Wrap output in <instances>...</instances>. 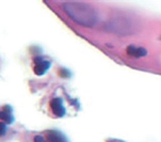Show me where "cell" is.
<instances>
[{
  "label": "cell",
  "mask_w": 161,
  "mask_h": 142,
  "mask_svg": "<svg viewBox=\"0 0 161 142\" xmlns=\"http://www.w3.org/2000/svg\"><path fill=\"white\" fill-rule=\"evenodd\" d=\"M65 12L78 24L93 26L98 20L97 12L91 6L82 2H67L64 4Z\"/></svg>",
  "instance_id": "obj_1"
},
{
  "label": "cell",
  "mask_w": 161,
  "mask_h": 142,
  "mask_svg": "<svg viewBox=\"0 0 161 142\" xmlns=\"http://www.w3.org/2000/svg\"><path fill=\"white\" fill-rule=\"evenodd\" d=\"M34 63H35V66H34V73H35L36 75H39V76L44 75L50 67V61H45V60H43V58L39 57V56L34 58Z\"/></svg>",
  "instance_id": "obj_2"
},
{
  "label": "cell",
  "mask_w": 161,
  "mask_h": 142,
  "mask_svg": "<svg viewBox=\"0 0 161 142\" xmlns=\"http://www.w3.org/2000/svg\"><path fill=\"white\" fill-rule=\"evenodd\" d=\"M50 106L52 108V111L54 113L55 116L59 117H64L66 115V109H65L64 105H63V99L60 98H53L50 100Z\"/></svg>",
  "instance_id": "obj_3"
},
{
  "label": "cell",
  "mask_w": 161,
  "mask_h": 142,
  "mask_svg": "<svg viewBox=\"0 0 161 142\" xmlns=\"http://www.w3.org/2000/svg\"><path fill=\"white\" fill-rule=\"evenodd\" d=\"M126 53L128 56L130 57H134V58H139V57H143L145 55L147 54V51L143 47H137L135 45H129L127 49H126Z\"/></svg>",
  "instance_id": "obj_4"
},
{
  "label": "cell",
  "mask_w": 161,
  "mask_h": 142,
  "mask_svg": "<svg viewBox=\"0 0 161 142\" xmlns=\"http://www.w3.org/2000/svg\"><path fill=\"white\" fill-rule=\"evenodd\" d=\"M47 141L48 142H68L67 138L63 133L58 131L47 132Z\"/></svg>",
  "instance_id": "obj_5"
},
{
  "label": "cell",
  "mask_w": 161,
  "mask_h": 142,
  "mask_svg": "<svg viewBox=\"0 0 161 142\" xmlns=\"http://www.w3.org/2000/svg\"><path fill=\"white\" fill-rule=\"evenodd\" d=\"M0 119L4 121V124H12L13 122V117L11 113H4V111H0Z\"/></svg>",
  "instance_id": "obj_6"
},
{
  "label": "cell",
  "mask_w": 161,
  "mask_h": 142,
  "mask_svg": "<svg viewBox=\"0 0 161 142\" xmlns=\"http://www.w3.org/2000/svg\"><path fill=\"white\" fill-rule=\"evenodd\" d=\"M58 74H59V76L61 77H70V72L65 68L59 69V71H58Z\"/></svg>",
  "instance_id": "obj_7"
},
{
  "label": "cell",
  "mask_w": 161,
  "mask_h": 142,
  "mask_svg": "<svg viewBox=\"0 0 161 142\" xmlns=\"http://www.w3.org/2000/svg\"><path fill=\"white\" fill-rule=\"evenodd\" d=\"M6 132H7V126H6V124L4 122H0V137L6 135Z\"/></svg>",
  "instance_id": "obj_8"
},
{
  "label": "cell",
  "mask_w": 161,
  "mask_h": 142,
  "mask_svg": "<svg viewBox=\"0 0 161 142\" xmlns=\"http://www.w3.org/2000/svg\"><path fill=\"white\" fill-rule=\"evenodd\" d=\"M34 142H45L44 138L42 135H36L35 138H34Z\"/></svg>",
  "instance_id": "obj_9"
},
{
  "label": "cell",
  "mask_w": 161,
  "mask_h": 142,
  "mask_svg": "<svg viewBox=\"0 0 161 142\" xmlns=\"http://www.w3.org/2000/svg\"><path fill=\"white\" fill-rule=\"evenodd\" d=\"M2 111H4V113H11V111H12V108H11L10 106H4V110Z\"/></svg>",
  "instance_id": "obj_10"
}]
</instances>
